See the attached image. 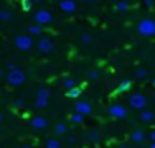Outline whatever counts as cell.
I'll use <instances>...</instances> for the list:
<instances>
[{
    "label": "cell",
    "instance_id": "6da1fadb",
    "mask_svg": "<svg viewBox=\"0 0 155 148\" xmlns=\"http://www.w3.org/2000/svg\"><path fill=\"white\" fill-rule=\"evenodd\" d=\"M5 81H7V84L8 86H12V87H18V86H21V84H25V81H27V74H25L21 69H12V71H8V74L5 76Z\"/></svg>",
    "mask_w": 155,
    "mask_h": 148
},
{
    "label": "cell",
    "instance_id": "7a4b0ae2",
    "mask_svg": "<svg viewBox=\"0 0 155 148\" xmlns=\"http://www.w3.org/2000/svg\"><path fill=\"white\" fill-rule=\"evenodd\" d=\"M147 95L143 94V92H134V94L129 95L127 99V104L130 105V109L134 110H143L147 109Z\"/></svg>",
    "mask_w": 155,
    "mask_h": 148
},
{
    "label": "cell",
    "instance_id": "3957f363",
    "mask_svg": "<svg viewBox=\"0 0 155 148\" xmlns=\"http://www.w3.org/2000/svg\"><path fill=\"white\" fill-rule=\"evenodd\" d=\"M13 44H15L17 50L27 53V51H30L35 46V41H33V36L30 35H17L15 40H13Z\"/></svg>",
    "mask_w": 155,
    "mask_h": 148
},
{
    "label": "cell",
    "instance_id": "277c9868",
    "mask_svg": "<svg viewBox=\"0 0 155 148\" xmlns=\"http://www.w3.org/2000/svg\"><path fill=\"white\" fill-rule=\"evenodd\" d=\"M137 31L142 36H153L155 35V20H152V18H142L137 23Z\"/></svg>",
    "mask_w": 155,
    "mask_h": 148
},
{
    "label": "cell",
    "instance_id": "5b68a950",
    "mask_svg": "<svg viewBox=\"0 0 155 148\" xmlns=\"http://www.w3.org/2000/svg\"><path fill=\"white\" fill-rule=\"evenodd\" d=\"M107 114L110 118H116V120H122V118L127 117V107L122 105V104H110V105L107 107Z\"/></svg>",
    "mask_w": 155,
    "mask_h": 148
},
{
    "label": "cell",
    "instance_id": "8992f818",
    "mask_svg": "<svg viewBox=\"0 0 155 148\" xmlns=\"http://www.w3.org/2000/svg\"><path fill=\"white\" fill-rule=\"evenodd\" d=\"M36 50L43 54H48L54 50V43L50 36H40L38 38V43H36Z\"/></svg>",
    "mask_w": 155,
    "mask_h": 148
},
{
    "label": "cell",
    "instance_id": "52a82bcc",
    "mask_svg": "<svg viewBox=\"0 0 155 148\" xmlns=\"http://www.w3.org/2000/svg\"><path fill=\"white\" fill-rule=\"evenodd\" d=\"M33 18H35V21L38 25H48L53 21V15H51V12H48V10L41 8V10H36L35 15H33Z\"/></svg>",
    "mask_w": 155,
    "mask_h": 148
},
{
    "label": "cell",
    "instance_id": "ba28073f",
    "mask_svg": "<svg viewBox=\"0 0 155 148\" xmlns=\"http://www.w3.org/2000/svg\"><path fill=\"white\" fill-rule=\"evenodd\" d=\"M74 112L81 114V115H91L94 112V107H93V104L87 102V101H76Z\"/></svg>",
    "mask_w": 155,
    "mask_h": 148
},
{
    "label": "cell",
    "instance_id": "9c48e42d",
    "mask_svg": "<svg viewBox=\"0 0 155 148\" xmlns=\"http://www.w3.org/2000/svg\"><path fill=\"white\" fill-rule=\"evenodd\" d=\"M60 10L63 13H68V15L74 13L78 10L76 0H61V2H60Z\"/></svg>",
    "mask_w": 155,
    "mask_h": 148
},
{
    "label": "cell",
    "instance_id": "30bf717a",
    "mask_svg": "<svg viewBox=\"0 0 155 148\" xmlns=\"http://www.w3.org/2000/svg\"><path fill=\"white\" fill-rule=\"evenodd\" d=\"M30 125H31V128H35V130H43V128H46L48 120H46V117L38 115V117H33L31 118Z\"/></svg>",
    "mask_w": 155,
    "mask_h": 148
},
{
    "label": "cell",
    "instance_id": "8fae6325",
    "mask_svg": "<svg viewBox=\"0 0 155 148\" xmlns=\"http://www.w3.org/2000/svg\"><path fill=\"white\" fill-rule=\"evenodd\" d=\"M145 138H147V135L142 128H135V130L130 133V142L132 143H143Z\"/></svg>",
    "mask_w": 155,
    "mask_h": 148
},
{
    "label": "cell",
    "instance_id": "7c38bea8",
    "mask_svg": "<svg viewBox=\"0 0 155 148\" xmlns=\"http://www.w3.org/2000/svg\"><path fill=\"white\" fill-rule=\"evenodd\" d=\"M139 118L143 122V124H152V122L155 120V112L150 110V109H143V110H140Z\"/></svg>",
    "mask_w": 155,
    "mask_h": 148
},
{
    "label": "cell",
    "instance_id": "4fadbf2b",
    "mask_svg": "<svg viewBox=\"0 0 155 148\" xmlns=\"http://www.w3.org/2000/svg\"><path fill=\"white\" fill-rule=\"evenodd\" d=\"M132 89V81L130 79H124L119 82V86L116 87V94H124V92H129Z\"/></svg>",
    "mask_w": 155,
    "mask_h": 148
},
{
    "label": "cell",
    "instance_id": "5bb4252c",
    "mask_svg": "<svg viewBox=\"0 0 155 148\" xmlns=\"http://www.w3.org/2000/svg\"><path fill=\"white\" fill-rule=\"evenodd\" d=\"M43 33V27L38 23H33V25H28V35L30 36H41Z\"/></svg>",
    "mask_w": 155,
    "mask_h": 148
},
{
    "label": "cell",
    "instance_id": "9a60e30c",
    "mask_svg": "<svg viewBox=\"0 0 155 148\" xmlns=\"http://www.w3.org/2000/svg\"><path fill=\"white\" fill-rule=\"evenodd\" d=\"M134 76H135V79L143 81V79H147V77H149V69L143 68V66H139V68L134 71Z\"/></svg>",
    "mask_w": 155,
    "mask_h": 148
},
{
    "label": "cell",
    "instance_id": "2e32d148",
    "mask_svg": "<svg viewBox=\"0 0 155 148\" xmlns=\"http://www.w3.org/2000/svg\"><path fill=\"white\" fill-rule=\"evenodd\" d=\"M99 138H101V133H99L97 130H87L86 132V142L96 143Z\"/></svg>",
    "mask_w": 155,
    "mask_h": 148
},
{
    "label": "cell",
    "instance_id": "e0dca14e",
    "mask_svg": "<svg viewBox=\"0 0 155 148\" xmlns=\"http://www.w3.org/2000/svg\"><path fill=\"white\" fill-rule=\"evenodd\" d=\"M53 132L56 133V135H66V133H68V125H66L64 122H58V124L54 125Z\"/></svg>",
    "mask_w": 155,
    "mask_h": 148
},
{
    "label": "cell",
    "instance_id": "ac0fdd59",
    "mask_svg": "<svg viewBox=\"0 0 155 148\" xmlns=\"http://www.w3.org/2000/svg\"><path fill=\"white\" fill-rule=\"evenodd\" d=\"M68 118H69V122L74 124V125H81L84 122V115H81V114H78V112H73Z\"/></svg>",
    "mask_w": 155,
    "mask_h": 148
},
{
    "label": "cell",
    "instance_id": "d6986e66",
    "mask_svg": "<svg viewBox=\"0 0 155 148\" xmlns=\"http://www.w3.org/2000/svg\"><path fill=\"white\" fill-rule=\"evenodd\" d=\"M13 18L12 10H7V8H0V21H10Z\"/></svg>",
    "mask_w": 155,
    "mask_h": 148
},
{
    "label": "cell",
    "instance_id": "ffe728a7",
    "mask_svg": "<svg viewBox=\"0 0 155 148\" xmlns=\"http://www.w3.org/2000/svg\"><path fill=\"white\" fill-rule=\"evenodd\" d=\"M51 91L48 87H38L36 89V97H41V99H50Z\"/></svg>",
    "mask_w": 155,
    "mask_h": 148
},
{
    "label": "cell",
    "instance_id": "44dd1931",
    "mask_svg": "<svg viewBox=\"0 0 155 148\" xmlns=\"http://www.w3.org/2000/svg\"><path fill=\"white\" fill-rule=\"evenodd\" d=\"M81 94H83V89L78 87V86H76V87H73V89H69V91L66 92V95H68L69 99H78Z\"/></svg>",
    "mask_w": 155,
    "mask_h": 148
},
{
    "label": "cell",
    "instance_id": "7402d4cb",
    "mask_svg": "<svg viewBox=\"0 0 155 148\" xmlns=\"http://www.w3.org/2000/svg\"><path fill=\"white\" fill-rule=\"evenodd\" d=\"M79 43H81V44H86V46H89V44L93 43V35H91V33H81Z\"/></svg>",
    "mask_w": 155,
    "mask_h": 148
},
{
    "label": "cell",
    "instance_id": "603a6c76",
    "mask_svg": "<svg viewBox=\"0 0 155 148\" xmlns=\"http://www.w3.org/2000/svg\"><path fill=\"white\" fill-rule=\"evenodd\" d=\"M63 87H64L66 91L76 87V79L74 77H64V79H63Z\"/></svg>",
    "mask_w": 155,
    "mask_h": 148
},
{
    "label": "cell",
    "instance_id": "cb8c5ba5",
    "mask_svg": "<svg viewBox=\"0 0 155 148\" xmlns=\"http://www.w3.org/2000/svg\"><path fill=\"white\" fill-rule=\"evenodd\" d=\"M86 77L89 81H97L99 77H101V72H99L97 69H89V71L86 72Z\"/></svg>",
    "mask_w": 155,
    "mask_h": 148
},
{
    "label": "cell",
    "instance_id": "d4e9b609",
    "mask_svg": "<svg viewBox=\"0 0 155 148\" xmlns=\"http://www.w3.org/2000/svg\"><path fill=\"white\" fill-rule=\"evenodd\" d=\"M45 146L46 148H61V143H60V140H56V138H48L45 142Z\"/></svg>",
    "mask_w": 155,
    "mask_h": 148
},
{
    "label": "cell",
    "instance_id": "484cf974",
    "mask_svg": "<svg viewBox=\"0 0 155 148\" xmlns=\"http://www.w3.org/2000/svg\"><path fill=\"white\" fill-rule=\"evenodd\" d=\"M127 8H129V3L125 2V0H119V2L116 3V10H117V12H125Z\"/></svg>",
    "mask_w": 155,
    "mask_h": 148
},
{
    "label": "cell",
    "instance_id": "4316f807",
    "mask_svg": "<svg viewBox=\"0 0 155 148\" xmlns=\"http://www.w3.org/2000/svg\"><path fill=\"white\" fill-rule=\"evenodd\" d=\"M46 105H48V99L36 97V101H35V107H38V109H45Z\"/></svg>",
    "mask_w": 155,
    "mask_h": 148
},
{
    "label": "cell",
    "instance_id": "83f0119b",
    "mask_svg": "<svg viewBox=\"0 0 155 148\" xmlns=\"http://www.w3.org/2000/svg\"><path fill=\"white\" fill-rule=\"evenodd\" d=\"M23 101H21V99H17L15 102H12V109H21V107H23Z\"/></svg>",
    "mask_w": 155,
    "mask_h": 148
},
{
    "label": "cell",
    "instance_id": "f1b7e54d",
    "mask_svg": "<svg viewBox=\"0 0 155 148\" xmlns=\"http://www.w3.org/2000/svg\"><path fill=\"white\" fill-rule=\"evenodd\" d=\"M21 8H23L25 12H28V10L31 8V2L30 0H23V2H21Z\"/></svg>",
    "mask_w": 155,
    "mask_h": 148
},
{
    "label": "cell",
    "instance_id": "f546056e",
    "mask_svg": "<svg viewBox=\"0 0 155 148\" xmlns=\"http://www.w3.org/2000/svg\"><path fill=\"white\" fill-rule=\"evenodd\" d=\"M143 7H145L147 10L153 8V0H143Z\"/></svg>",
    "mask_w": 155,
    "mask_h": 148
},
{
    "label": "cell",
    "instance_id": "4dcf8cb0",
    "mask_svg": "<svg viewBox=\"0 0 155 148\" xmlns=\"http://www.w3.org/2000/svg\"><path fill=\"white\" fill-rule=\"evenodd\" d=\"M117 148H130V145H129V143H119Z\"/></svg>",
    "mask_w": 155,
    "mask_h": 148
},
{
    "label": "cell",
    "instance_id": "1f68e13d",
    "mask_svg": "<svg viewBox=\"0 0 155 148\" xmlns=\"http://www.w3.org/2000/svg\"><path fill=\"white\" fill-rule=\"evenodd\" d=\"M7 68H8V71H12V69H15L17 66L13 64V63H8V64H7Z\"/></svg>",
    "mask_w": 155,
    "mask_h": 148
},
{
    "label": "cell",
    "instance_id": "d6a6232c",
    "mask_svg": "<svg viewBox=\"0 0 155 148\" xmlns=\"http://www.w3.org/2000/svg\"><path fill=\"white\" fill-rule=\"evenodd\" d=\"M149 137H150V140H152V142H155V128H153L152 132H150V135H149Z\"/></svg>",
    "mask_w": 155,
    "mask_h": 148
},
{
    "label": "cell",
    "instance_id": "836d02e7",
    "mask_svg": "<svg viewBox=\"0 0 155 148\" xmlns=\"http://www.w3.org/2000/svg\"><path fill=\"white\" fill-rule=\"evenodd\" d=\"M83 2H86V3H94L96 0H83Z\"/></svg>",
    "mask_w": 155,
    "mask_h": 148
},
{
    "label": "cell",
    "instance_id": "e575fe53",
    "mask_svg": "<svg viewBox=\"0 0 155 148\" xmlns=\"http://www.w3.org/2000/svg\"><path fill=\"white\" fill-rule=\"evenodd\" d=\"M30 2H31V3H40L41 0H30Z\"/></svg>",
    "mask_w": 155,
    "mask_h": 148
},
{
    "label": "cell",
    "instance_id": "d590c367",
    "mask_svg": "<svg viewBox=\"0 0 155 148\" xmlns=\"http://www.w3.org/2000/svg\"><path fill=\"white\" fill-rule=\"evenodd\" d=\"M149 148H155V142H152V143H150V145H149Z\"/></svg>",
    "mask_w": 155,
    "mask_h": 148
},
{
    "label": "cell",
    "instance_id": "8d00e7d4",
    "mask_svg": "<svg viewBox=\"0 0 155 148\" xmlns=\"http://www.w3.org/2000/svg\"><path fill=\"white\" fill-rule=\"evenodd\" d=\"M2 120H3V114L0 112V122H2Z\"/></svg>",
    "mask_w": 155,
    "mask_h": 148
},
{
    "label": "cell",
    "instance_id": "74e56055",
    "mask_svg": "<svg viewBox=\"0 0 155 148\" xmlns=\"http://www.w3.org/2000/svg\"><path fill=\"white\" fill-rule=\"evenodd\" d=\"M152 86L155 87V77H153V79H152Z\"/></svg>",
    "mask_w": 155,
    "mask_h": 148
},
{
    "label": "cell",
    "instance_id": "f35d334b",
    "mask_svg": "<svg viewBox=\"0 0 155 148\" xmlns=\"http://www.w3.org/2000/svg\"><path fill=\"white\" fill-rule=\"evenodd\" d=\"M21 148H33V146H28V145H25V146H21Z\"/></svg>",
    "mask_w": 155,
    "mask_h": 148
},
{
    "label": "cell",
    "instance_id": "ab89813d",
    "mask_svg": "<svg viewBox=\"0 0 155 148\" xmlns=\"http://www.w3.org/2000/svg\"><path fill=\"white\" fill-rule=\"evenodd\" d=\"M0 77H2V68H0Z\"/></svg>",
    "mask_w": 155,
    "mask_h": 148
},
{
    "label": "cell",
    "instance_id": "60d3db41",
    "mask_svg": "<svg viewBox=\"0 0 155 148\" xmlns=\"http://www.w3.org/2000/svg\"><path fill=\"white\" fill-rule=\"evenodd\" d=\"M153 41H155V35H153Z\"/></svg>",
    "mask_w": 155,
    "mask_h": 148
}]
</instances>
